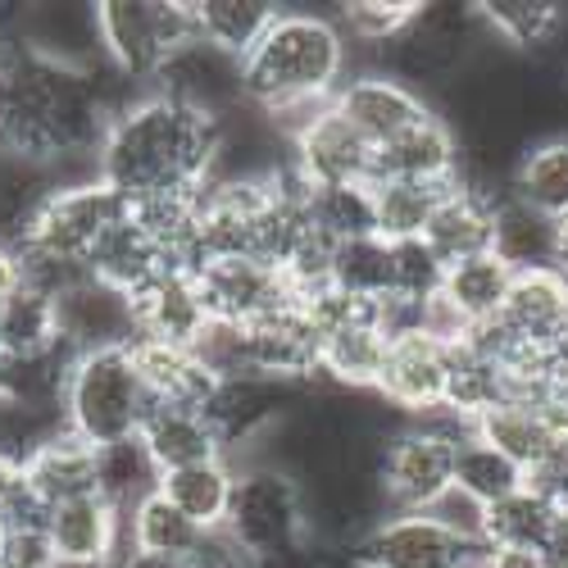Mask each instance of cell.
Returning <instances> with one entry per match:
<instances>
[{
	"label": "cell",
	"mask_w": 568,
	"mask_h": 568,
	"mask_svg": "<svg viewBox=\"0 0 568 568\" xmlns=\"http://www.w3.org/2000/svg\"><path fill=\"white\" fill-rule=\"evenodd\" d=\"M478 568H546L537 550H518V546H487Z\"/></svg>",
	"instance_id": "cell-46"
},
{
	"label": "cell",
	"mask_w": 568,
	"mask_h": 568,
	"mask_svg": "<svg viewBox=\"0 0 568 568\" xmlns=\"http://www.w3.org/2000/svg\"><path fill=\"white\" fill-rule=\"evenodd\" d=\"M473 437H483L487 446H496L500 455H509L524 473H532L550 455V446L559 442L555 423L537 405H528V400L496 405L491 414H483L478 423H473Z\"/></svg>",
	"instance_id": "cell-31"
},
{
	"label": "cell",
	"mask_w": 568,
	"mask_h": 568,
	"mask_svg": "<svg viewBox=\"0 0 568 568\" xmlns=\"http://www.w3.org/2000/svg\"><path fill=\"white\" fill-rule=\"evenodd\" d=\"M60 409H64V428L91 446H114L136 437L151 414V392L136 373L132 346L78 355L64 377Z\"/></svg>",
	"instance_id": "cell-3"
},
{
	"label": "cell",
	"mask_w": 568,
	"mask_h": 568,
	"mask_svg": "<svg viewBox=\"0 0 568 568\" xmlns=\"http://www.w3.org/2000/svg\"><path fill=\"white\" fill-rule=\"evenodd\" d=\"M487 546L442 528L433 514H387L355 541V568H478Z\"/></svg>",
	"instance_id": "cell-8"
},
{
	"label": "cell",
	"mask_w": 568,
	"mask_h": 568,
	"mask_svg": "<svg viewBox=\"0 0 568 568\" xmlns=\"http://www.w3.org/2000/svg\"><path fill=\"white\" fill-rule=\"evenodd\" d=\"M277 10L282 6H273V0H192L196 41L242 64L277 19Z\"/></svg>",
	"instance_id": "cell-27"
},
{
	"label": "cell",
	"mask_w": 568,
	"mask_h": 568,
	"mask_svg": "<svg viewBox=\"0 0 568 568\" xmlns=\"http://www.w3.org/2000/svg\"><path fill=\"white\" fill-rule=\"evenodd\" d=\"M192 568H255V564H192Z\"/></svg>",
	"instance_id": "cell-51"
},
{
	"label": "cell",
	"mask_w": 568,
	"mask_h": 568,
	"mask_svg": "<svg viewBox=\"0 0 568 568\" xmlns=\"http://www.w3.org/2000/svg\"><path fill=\"white\" fill-rule=\"evenodd\" d=\"M151 491H160V468L146 455V446H141V437L97 446V496H105L119 514H128Z\"/></svg>",
	"instance_id": "cell-36"
},
{
	"label": "cell",
	"mask_w": 568,
	"mask_h": 568,
	"mask_svg": "<svg viewBox=\"0 0 568 568\" xmlns=\"http://www.w3.org/2000/svg\"><path fill=\"white\" fill-rule=\"evenodd\" d=\"M97 32L105 64L151 91L160 64L186 41H196V19L192 0H105L97 6Z\"/></svg>",
	"instance_id": "cell-6"
},
{
	"label": "cell",
	"mask_w": 568,
	"mask_h": 568,
	"mask_svg": "<svg viewBox=\"0 0 568 568\" xmlns=\"http://www.w3.org/2000/svg\"><path fill=\"white\" fill-rule=\"evenodd\" d=\"M464 178V146L455 123L433 110L418 119L387 146L373 155V182H428V186H455Z\"/></svg>",
	"instance_id": "cell-15"
},
{
	"label": "cell",
	"mask_w": 568,
	"mask_h": 568,
	"mask_svg": "<svg viewBox=\"0 0 568 568\" xmlns=\"http://www.w3.org/2000/svg\"><path fill=\"white\" fill-rule=\"evenodd\" d=\"M414 14H418V0H351V6L337 10V23L351 45H368L377 55L387 41H396L409 28Z\"/></svg>",
	"instance_id": "cell-41"
},
{
	"label": "cell",
	"mask_w": 568,
	"mask_h": 568,
	"mask_svg": "<svg viewBox=\"0 0 568 568\" xmlns=\"http://www.w3.org/2000/svg\"><path fill=\"white\" fill-rule=\"evenodd\" d=\"M55 351H64L55 296L32 292V287H14L6 301H0V355L37 359V355H55Z\"/></svg>",
	"instance_id": "cell-33"
},
{
	"label": "cell",
	"mask_w": 568,
	"mask_h": 568,
	"mask_svg": "<svg viewBox=\"0 0 568 568\" xmlns=\"http://www.w3.org/2000/svg\"><path fill=\"white\" fill-rule=\"evenodd\" d=\"M246 351L255 377H268V383L296 392L323 387V333L301 301L246 323Z\"/></svg>",
	"instance_id": "cell-11"
},
{
	"label": "cell",
	"mask_w": 568,
	"mask_h": 568,
	"mask_svg": "<svg viewBox=\"0 0 568 568\" xmlns=\"http://www.w3.org/2000/svg\"><path fill=\"white\" fill-rule=\"evenodd\" d=\"M132 359L141 383L151 392V405H182V409H205L214 396V377L196 359L192 346H169V342H132Z\"/></svg>",
	"instance_id": "cell-25"
},
{
	"label": "cell",
	"mask_w": 568,
	"mask_h": 568,
	"mask_svg": "<svg viewBox=\"0 0 568 568\" xmlns=\"http://www.w3.org/2000/svg\"><path fill=\"white\" fill-rule=\"evenodd\" d=\"M327 287H337L342 296H355V301H373V305L387 301L396 292L392 242H383V236H355V242H337Z\"/></svg>",
	"instance_id": "cell-35"
},
{
	"label": "cell",
	"mask_w": 568,
	"mask_h": 568,
	"mask_svg": "<svg viewBox=\"0 0 568 568\" xmlns=\"http://www.w3.org/2000/svg\"><path fill=\"white\" fill-rule=\"evenodd\" d=\"M223 146V119L136 91L110 114L101 136V178L132 205L169 192H201Z\"/></svg>",
	"instance_id": "cell-1"
},
{
	"label": "cell",
	"mask_w": 568,
	"mask_h": 568,
	"mask_svg": "<svg viewBox=\"0 0 568 568\" xmlns=\"http://www.w3.org/2000/svg\"><path fill=\"white\" fill-rule=\"evenodd\" d=\"M19 287V260H14V246H0V301Z\"/></svg>",
	"instance_id": "cell-49"
},
{
	"label": "cell",
	"mask_w": 568,
	"mask_h": 568,
	"mask_svg": "<svg viewBox=\"0 0 568 568\" xmlns=\"http://www.w3.org/2000/svg\"><path fill=\"white\" fill-rule=\"evenodd\" d=\"M132 301L136 342H169V346H196L210 327L205 301L196 292V277L186 268H169L155 282H146Z\"/></svg>",
	"instance_id": "cell-19"
},
{
	"label": "cell",
	"mask_w": 568,
	"mask_h": 568,
	"mask_svg": "<svg viewBox=\"0 0 568 568\" xmlns=\"http://www.w3.org/2000/svg\"><path fill=\"white\" fill-rule=\"evenodd\" d=\"M559 518V505H550L541 491L518 487L500 505L487 509V546H518V550H541Z\"/></svg>",
	"instance_id": "cell-40"
},
{
	"label": "cell",
	"mask_w": 568,
	"mask_h": 568,
	"mask_svg": "<svg viewBox=\"0 0 568 568\" xmlns=\"http://www.w3.org/2000/svg\"><path fill=\"white\" fill-rule=\"evenodd\" d=\"M455 487L491 509L505 496H514L518 487H528V473L518 468L509 455H500L496 446H487L483 437L468 433L459 442V455H455Z\"/></svg>",
	"instance_id": "cell-38"
},
{
	"label": "cell",
	"mask_w": 568,
	"mask_h": 568,
	"mask_svg": "<svg viewBox=\"0 0 568 568\" xmlns=\"http://www.w3.org/2000/svg\"><path fill=\"white\" fill-rule=\"evenodd\" d=\"M23 496H28V487H23V464H19L14 455L0 450V518H10Z\"/></svg>",
	"instance_id": "cell-45"
},
{
	"label": "cell",
	"mask_w": 568,
	"mask_h": 568,
	"mask_svg": "<svg viewBox=\"0 0 568 568\" xmlns=\"http://www.w3.org/2000/svg\"><path fill=\"white\" fill-rule=\"evenodd\" d=\"M392 277H396V301H409V305H433L442 296V277H446V264L437 260V251L414 236V242H392Z\"/></svg>",
	"instance_id": "cell-42"
},
{
	"label": "cell",
	"mask_w": 568,
	"mask_h": 568,
	"mask_svg": "<svg viewBox=\"0 0 568 568\" xmlns=\"http://www.w3.org/2000/svg\"><path fill=\"white\" fill-rule=\"evenodd\" d=\"M169 255L146 236V227H141L132 214H123L110 232H105V242L91 251L87 260V273L105 282V287L123 292V296H136L146 282H155L160 273H169Z\"/></svg>",
	"instance_id": "cell-26"
},
{
	"label": "cell",
	"mask_w": 568,
	"mask_h": 568,
	"mask_svg": "<svg viewBox=\"0 0 568 568\" xmlns=\"http://www.w3.org/2000/svg\"><path fill=\"white\" fill-rule=\"evenodd\" d=\"M310 219L327 242H355V236H377V205L373 182L351 186H310Z\"/></svg>",
	"instance_id": "cell-39"
},
{
	"label": "cell",
	"mask_w": 568,
	"mask_h": 568,
	"mask_svg": "<svg viewBox=\"0 0 568 568\" xmlns=\"http://www.w3.org/2000/svg\"><path fill=\"white\" fill-rule=\"evenodd\" d=\"M509 287H514V268L487 251V255L450 264L446 277H442V296L437 301L459 318L464 333H478V327L500 318V310L509 301Z\"/></svg>",
	"instance_id": "cell-24"
},
{
	"label": "cell",
	"mask_w": 568,
	"mask_h": 568,
	"mask_svg": "<svg viewBox=\"0 0 568 568\" xmlns=\"http://www.w3.org/2000/svg\"><path fill=\"white\" fill-rule=\"evenodd\" d=\"M232 487H236V464L232 459H210V464H192L160 478V496L173 500L201 532H219L227 524V505H232Z\"/></svg>",
	"instance_id": "cell-30"
},
{
	"label": "cell",
	"mask_w": 568,
	"mask_h": 568,
	"mask_svg": "<svg viewBox=\"0 0 568 568\" xmlns=\"http://www.w3.org/2000/svg\"><path fill=\"white\" fill-rule=\"evenodd\" d=\"M537 555L546 559V568H568V509H559L555 528H550V537L541 541Z\"/></svg>",
	"instance_id": "cell-47"
},
{
	"label": "cell",
	"mask_w": 568,
	"mask_h": 568,
	"mask_svg": "<svg viewBox=\"0 0 568 568\" xmlns=\"http://www.w3.org/2000/svg\"><path fill=\"white\" fill-rule=\"evenodd\" d=\"M151 91L186 105V110H201L210 119H227L232 110L246 105L242 64L219 55L205 41H186L182 51H173L160 64V73L151 78Z\"/></svg>",
	"instance_id": "cell-13"
},
{
	"label": "cell",
	"mask_w": 568,
	"mask_h": 568,
	"mask_svg": "<svg viewBox=\"0 0 568 568\" xmlns=\"http://www.w3.org/2000/svg\"><path fill=\"white\" fill-rule=\"evenodd\" d=\"M60 310V342L73 355L87 351H110V346H132L136 323H132V301L91 273H82L69 292L55 296Z\"/></svg>",
	"instance_id": "cell-17"
},
{
	"label": "cell",
	"mask_w": 568,
	"mask_h": 568,
	"mask_svg": "<svg viewBox=\"0 0 568 568\" xmlns=\"http://www.w3.org/2000/svg\"><path fill=\"white\" fill-rule=\"evenodd\" d=\"M14 32L32 45L37 55L69 64V69H101V32H97V6H32L19 14Z\"/></svg>",
	"instance_id": "cell-22"
},
{
	"label": "cell",
	"mask_w": 568,
	"mask_h": 568,
	"mask_svg": "<svg viewBox=\"0 0 568 568\" xmlns=\"http://www.w3.org/2000/svg\"><path fill=\"white\" fill-rule=\"evenodd\" d=\"M509 192L555 223L568 219V132L528 141V151L514 164Z\"/></svg>",
	"instance_id": "cell-29"
},
{
	"label": "cell",
	"mask_w": 568,
	"mask_h": 568,
	"mask_svg": "<svg viewBox=\"0 0 568 568\" xmlns=\"http://www.w3.org/2000/svg\"><path fill=\"white\" fill-rule=\"evenodd\" d=\"M114 568H192L186 559H169V555H146V550H123Z\"/></svg>",
	"instance_id": "cell-48"
},
{
	"label": "cell",
	"mask_w": 568,
	"mask_h": 568,
	"mask_svg": "<svg viewBox=\"0 0 568 568\" xmlns=\"http://www.w3.org/2000/svg\"><path fill=\"white\" fill-rule=\"evenodd\" d=\"M123 532H128V550L169 555V559H186V564L201 555V546H205V537H210V532H201L173 500H164L160 491H151L146 500H136V505L123 514Z\"/></svg>",
	"instance_id": "cell-32"
},
{
	"label": "cell",
	"mask_w": 568,
	"mask_h": 568,
	"mask_svg": "<svg viewBox=\"0 0 568 568\" xmlns=\"http://www.w3.org/2000/svg\"><path fill=\"white\" fill-rule=\"evenodd\" d=\"M141 446L155 459L160 478L192 464H210V459H227L214 423L205 418V409H182V405H151L146 423H141Z\"/></svg>",
	"instance_id": "cell-23"
},
{
	"label": "cell",
	"mask_w": 568,
	"mask_h": 568,
	"mask_svg": "<svg viewBox=\"0 0 568 568\" xmlns=\"http://www.w3.org/2000/svg\"><path fill=\"white\" fill-rule=\"evenodd\" d=\"M555 268L568 277V219L555 223Z\"/></svg>",
	"instance_id": "cell-50"
},
{
	"label": "cell",
	"mask_w": 568,
	"mask_h": 568,
	"mask_svg": "<svg viewBox=\"0 0 568 568\" xmlns=\"http://www.w3.org/2000/svg\"><path fill=\"white\" fill-rule=\"evenodd\" d=\"M45 537H51L55 559L69 564H119L128 550L123 514L105 496H82L45 514Z\"/></svg>",
	"instance_id": "cell-21"
},
{
	"label": "cell",
	"mask_w": 568,
	"mask_h": 568,
	"mask_svg": "<svg viewBox=\"0 0 568 568\" xmlns=\"http://www.w3.org/2000/svg\"><path fill=\"white\" fill-rule=\"evenodd\" d=\"M333 110L377 151V146H387L392 136H400L405 128H414L418 119H428L433 101H423L414 87L396 82L383 69H351Z\"/></svg>",
	"instance_id": "cell-14"
},
{
	"label": "cell",
	"mask_w": 568,
	"mask_h": 568,
	"mask_svg": "<svg viewBox=\"0 0 568 568\" xmlns=\"http://www.w3.org/2000/svg\"><path fill=\"white\" fill-rule=\"evenodd\" d=\"M373 146L327 105L318 119H310L292 136V169L305 186H351L373 182Z\"/></svg>",
	"instance_id": "cell-16"
},
{
	"label": "cell",
	"mask_w": 568,
	"mask_h": 568,
	"mask_svg": "<svg viewBox=\"0 0 568 568\" xmlns=\"http://www.w3.org/2000/svg\"><path fill=\"white\" fill-rule=\"evenodd\" d=\"M491 255L505 260L514 273L532 268H555V219L537 214L514 192L496 201V223H491Z\"/></svg>",
	"instance_id": "cell-28"
},
{
	"label": "cell",
	"mask_w": 568,
	"mask_h": 568,
	"mask_svg": "<svg viewBox=\"0 0 568 568\" xmlns=\"http://www.w3.org/2000/svg\"><path fill=\"white\" fill-rule=\"evenodd\" d=\"M509 192V186H491L478 178H459L450 192L442 196L423 242L437 251V260L450 268L459 260L487 255L491 251V223H496V201Z\"/></svg>",
	"instance_id": "cell-18"
},
{
	"label": "cell",
	"mask_w": 568,
	"mask_h": 568,
	"mask_svg": "<svg viewBox=\"0 0 568 568\" xmlns=\"http://www.w3.org/2000/svg\"><path fill=\"white\" fill-rule=\"evenodd\" d=\"M528 487L541 491L550 505L568 509V437H559V442L550 446V455L528 473Z\"/></svg>",
	"instance_id": "cell-44"
},
{
	"label": "cell",
	"mask_w": 568,
	"mask_h": 568,
	"mask_svg": "<svg viewBox=\"0 0 568 568\" xmlns=\"http://www.w3.org/2000/svg\"><path fill=\"white\" fill-rule=\"evenodd\" d=\"M123 214H128V201L114 192L110 182L64 186V192H51L37 205V214H32V223H28V232L19 236V242H28V246H37L45 255H55V260H64L73 268H87L91 251L105 242V232Z\"/></svg>",
	"instance_id": "cell-7"
},
{
	"label": "cell",
	"mask_w": 568,
	"mask_h": 568,
	"mask_svg": "<svg viewBox=\"0 0 568 568\" xmlns=\"http://www.w3.org/2000/svg\"><path fill=\"white\" fill-rule=\"evenodd\" d=\"M446 192L450 186H428V182H373L377 236L383 242H414V236H423Z\"/></svg>",
	"instance_id": "cell-37"
},
{
	"label": "cell",
	"mask_w": 568,
	"mask_h": 568,
	"mask_svg": "<svg viewBox=\"0 0 568 568\" xmlns=\"http://www.w3.org/2000/svg\"><path fill=\"white\" fill-rule=\"evenodd\" d=\"M223 532L255 568L292 559L314 546L305 487L273 464H236V487Z\"/></svg>",
	"instance_id": "cell-4"
},
{
	"label": "cell",
	"mask_w": 568,
	"mask_h": 568,
	"mask_svg": "<svg viewBox=\"0 0 568 568\" xmlns=\"http://www.w3.org/2000/svg\"><path fill=\"white\" fill-rule=\"evenodd\" d=\"M478 19L496 45L524 51V55L550 45L568 28V10L555 6V0H483Z\"/></svg>",
	"instance_id": "cell-34"
},
{
	"label": "cell",
	"mask_w": 568,
	"mask_h": 568,
	"mask_svg": "<svg viewBox=\"0 0 568 568\" xmlns=\"http://www.w3.org/2000/svg\"><path fill=\"white\" fill-rule=\"evenodd\" d=\"M23 487L45 514L69 500L97 496V446L69 428L51 433L23 455Z\"/></svg>",
	"instance_id": "cell-20"
},
{
	"label": "cell",
	"mask_w": 568,
	"mask_h": 568,
	"mask_svg": "<svg viewBox=\"0 0 568 568\" xmlns=\"http://www.w3.org/2000/svg\"><path fill=\"white\" fill-rule=\"evenodd\" d=\"M473 428L450 414L405 423L387 437L377 459V487H383L387 514H428L455 487V455Z\"/></svg>",
	"instance_id": "cell-5"
},
{
	"label": "cell",
	"mask_w": 568,
	"mask_h": 568,
	"mask_svg": "<svg viewBox=\"0 0 568 568\" xmlns=\"http://www.w3.org/2000/svg\"><path fill=\"white\" fill-rule=\"evenodd\" d=\"M442 528H450L455 537L473 541V546H487V505H478L473 496H464L459 487H450L433 509H428Z\"/></svg>",
	"instance_id": "cell-43"
},
{
	"label": "cell",
	"mask_w": 568,
	"mask_h": 568,
	"mask_svg": "<svg viewBox=\"0 0 568 568\" xmlns=\"http://www.w3.org/2000/svg\"><path fill=\"white\" fill-rule=\"evenodd\" d=\"M450 359H455V342L433 337L428 327L396 333L383 377H377V396L409 423L437 418L446 414V396H450Z\"/></svg>",
	"instance_id": "cell-9"
},
{
	"label": "cell",
	"mask_w": 568,
	"mask_h": 568,
	"mask_svg": "<svg viewBox=\"0 0 568 568\" xmlns=\"http://www.w3.org/2000/svg\"><path fill=\"white\" fill-rule=\"evenodd\" d=\"M192 277H196V292L205 301L210 323L246 327V323L296 301L287 273L260 255H219V260L196 264Z\"/></svg>",
	"instance_id": "cell-10"
},
{
	"label": "cell",
	"mask_w": 568,
	"mask_h": 568,
	"mask_svg": "<svg viewBox=\"0 0 568 568\" xmlns=\"http://www.w3.org/2000/svg\"><path fill=\"white\" fill-rule=\"evenodd\" d=\"M351 60L355 55L337 14L277 10L260 45L242 60L246 101L264 110L292 146V136L337 101L342 82L351 78Z\"/></svg>",
	"instance_id": "cell-2"
},
{
	"label": "cell",
	"mask_w": 568,
	"mask_h": 568,
	"mask_svg": "<svg viewBox=\"0 0 568 568\" xmlns=\"http://www.w3.org/2000/svg\"><path fill=\"white\" fill-rule=\"evenodd\" d=\"M0 41H6V28H0Z\"/></svg>",
	"instance_id": "cell-52"
},
{
	"label": "cell",
	"mask_w": 568,
	"mask_h": 568,
	"mask_svg": "<svg viewBox=\"0 0 568 568\" xmlns=\"http://www.w3.org/2000/svg\"><path fill=\"white\" fill-rule=\"evenodd\" d=\"M305 400V392L268 383V377H227L214 387V396L205 400V418L214 423V433L227 450V459H242L251 446H260L282 418Z\"/></svg>",
	"instance_id": "cell-12"
}]
</instances>
